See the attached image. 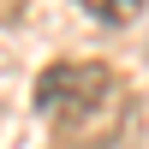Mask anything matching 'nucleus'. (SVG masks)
<instances>
[{
	"label": "nucleus",
	"mask_w": 149,
	"mask_h": 149,
	"mask_svg": "<svg viewBox=\"0 0 149 149\" xmlns=\"http://www.w3.org/2000/svg\"><path fill=\"white\" fill-rule=\"evenodd\" d=\"M119 131H125V90H107L102 102L60 113L54 149H113V137H119Z\"/></svg>",
	"instance_id": "nucleus-2"
},
{
	"label": "nucleus",
	"mask_w": 149,
	"mask_h": 149,
	"mask_svg": "<svg viewBox=\"0 0 149 149\" xmlns=\"http://www.w3.org/2000/svg\"><path fill=\"white\" fill-rule=\"evenodd\" d=\"M107 90H119L113 66H102V60H60V66H48L42 78H36V113L60 119V113H72V107L102 102Z\"/></svg>",
	"instance_id": "nucleus-1"
},
{
	"label": "nucleus",
	"mask_w": 149,
	"mask_h": 149,
	"mask_svg": "<svg viewBox=\"0 0 149 149\" xmlns=\"http://www.w3.org/2000/svg\"><path fill=\"white\" fill-rule=\"evenodd\" d=\"M90 18H102V24H131L143 12V0H78Z\"/></svg>",
	"instance_id": "nucleus-3"
}]
</instances>
